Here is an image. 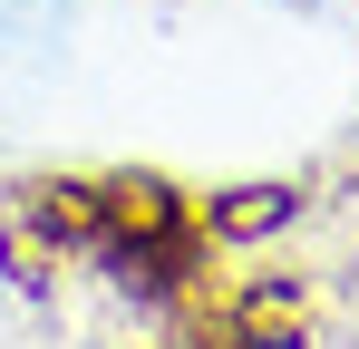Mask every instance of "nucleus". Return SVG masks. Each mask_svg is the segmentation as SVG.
<instances>
[{
  "label": "nucleus",
  "mask_w": 359,
  "mask_h": 349,
  "mask_svg": "<svg viewBox=\"0 0 359 349\" xmlns=\"http://www.w3.org/2000/svg\"><path fill=\"white\" fill-rule=\"evenodd\" d=\"M0 349H214L165 184H0Z\"/></svg>",
  "instance_id": "nucleus-1"
},
{
  "label": "nucleus",
  "mask_w": 359,
  "mask_h": 349,
  "mask_svg": "<svg viewBox=\"0 0 359 349\" xmlns=\"http://www.w3.org/2000/svg\"><path fill=\"white\" fill-rule=\"evenodd\" d=\"M59 29H68V0H0V78L49 68L59 58Z\"/></svg>",
  "instance_id": "nucleus-2"
}]
</instances>
